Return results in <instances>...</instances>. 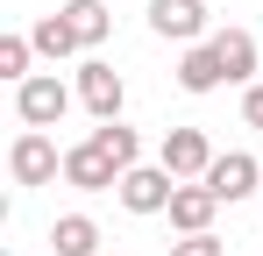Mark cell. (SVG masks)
<instances>
[{"label": "cell", "mask_w": 263, "mask_h": 256, "mask_svg": "<svg viewBox=\"0 0 263 256\" xmlns=\"http://www.w3.org/2000/svg\"><path fill=\"white\" fill-rule=\"evenodd\" d=\"M171 256H228V249H220V235L206 228V235H178V242H171Z\"/></svg>", "instance_id": "e0dca14e"}, {"label": "cell", "mask_w": 263, "mask_h": 256, "mask_svg": "<svg viewBox=\"0 0 263 256\" xmlns=\"http://www.w3.org/2000/svg\"><path fill=\"white\" fill-rule=\"evenodd\" d=\"M214 213H220L214 185H178V192H171V228H178V235H206Z\"/></svg>", "instance_id": "30bf717a"}, {"label": "cell", "mask_w": 263, "mask_h": 256, "mask_svg": "<svg viewBox=\"0 0 263 256\" xmlns=\"http://www.w3.org/2000/svg\"><path fill=\"white\" fill-rule=\"evenodd\" d=\"M157 164L171 171L178 185H199V178L214 171V142H206L199 128H164V150H157Z\"/></svg>", "instance_id": "277c9868"}, {"label": "cell", "mask_w": 263, "mask_h": 256, "mask_svg": "<svg viewBox=\"0 0 263 256\" xmlns=\"http://www.w3.org/2000/svg\"><path fill=\"white\" fill-rule=\"evenodd\" d=\"M92 142H100V150H107V157H114L121 171H135V157H142L135 128H121V121H100V128H92Z\"/></svg>", "instance_id": "9a60e30c"}, {"label": "cell", "mask_w": 263, "mask_h": 256, "mask_svg": "<svg viewBox=\"0 0 263 256\" xmlns=\"http://www.w3.org/2000/svg\"><path fill=\"white\" fill-rule=\"evenodd\" d=\"M178 85H185V93H220V85H228V64H220L214 36H206V43H185V57H178Z\"/></svg>", "instance_id": "9c48e42d"}, {"label": "cell", "mask_w": 263, "mask_h": 256, "mask_svg": "<svg viewBox=\"0 0 263 256\" xmlns=\"http://www.w3.org/2000/svg\"><path fill=\"white\" fill-rule=\"evenodd\" d=\"M50 256H100V221L92 213H57L50 221Z\"/></svg>", "instance_id": "8fae6325"}, {"label": "cell", "mask_w": 263, "mask_h": 256, "mask_svg": "<svg viewBox=\"0 0 263 256\" xmlns=\"http://www.w3.org/2000/svg\"><path fill=\"white\" fill-rule=\"evenodd\" d=\"M242 121L263 135V85H249V93H242Z\"/></svg>", "instance_id": "ac0fdd59"}, {"label": "cell", "mask_w": 263, "mask_h": 256, "mask_svg": "<svg viewBox=\"0 0 263 256\" xmlns=\"http://www.w3.org/2000/svg\"><path fill=\"white\" fill-rule=\"evenodd\" d=\"M149 29L164 43H206V0H149Z\"/></svg>", "instance_id": "52a82bcc"}, {"label": "cell", "mask_w": 263, "mask_h": 256, "mask_svg": "<svg viewBox=\"0 0 263 256\" xmlns=\"http://www.w3.org/2000/svg\"><path fill=\"white\" fill-rule=\"evenodd\" d=\"M14 114H22V128H57L64 114H71V85L57 79V71L22 79V85H14Z\"/></svg>", "instance_id": "7a4b0ae2"}, {"label": "cell", "mask_w": 263, "mask_h": 256, "mask_svg": "<svg viewBox=\"0 0 263 256\" xmlns=\"http://www.w3.org/2000/svg\"><path fill=\"white\" fill-rule=\"evenodd\" d=\"M171 192H178V178L164 164H135V171H121V185H114V199L128 213H171Z\"/></svg>", "instance_id": "5b68a950"}, {"label": "cell", "mask_w": 263, "mask_h": 256, "mask_svg": "<svg viewBox=\"0 0 263 256\" xmlns=\"http://www.w3.org/2000/svg\"><path fill=\"white\" fill-rule=\"evenodd\" d=\"M57 14H64V22H71V36L86 43V50H100V43H107V29H114V14H107V7H100V0H64V7H57Z\"/></svg>", "instance_id": "4fadbf2b"}, {"label": "cell", "mask_w": 263, "mask_h": 256, "mask_svg": "<svg viewBox=\"0 0 263 256\" xmlns=\"http://www.w3.org/2000/svg\"><path fill=\"white\" fill-rule=\"evenodd\" d=\"M214 50L228 64V85H256V36L249 29H214Z\"/></svg>", "instance_id": "7c38bea8"}, {"label": "cell", "mask_w": 263, "mask_h": 256, "mask_svg": "<svg viewBox=\"0 0 263 256\" xmlns=\"http://www.w3.org/2000/svg\"><path fill=\"white\" fill-rule=\"evenodd\" d=\"M29 43H36V57H50V64H57V57H71V50H86V43L71 36V22H64V14H36Z\"/></svg>", "instance_id": "5bb4252c"}, {"label": "cell", "mask_w": 263, "mask_h": 256, "mask_svg": "<svg viewBox=\"0 0 263 256\" xmlns=\"http://www.w3.org/2000/svg\"><path fill=\"white\" fill-rule=\"evenodd\" d=\"M256 178H263V157H249V150H228V157H214V171H206L199 185H214V199H220V207H235V199H249V192H256Z\"/></svg>", "instance_id": "ba28073f"}, {"label": "cell", "mask_w": 263, "mask_h": 256, "mask_svg": "<svg viewBox=\"0 0 263 256\" xmlns=\"http://www.w3.org/2000/svg\"><path fill=\"white\" fill-rule=\"evenodd\" d=\"M64 185H79V192H114V185H121V164L86 135V142L64 150Z\"/></svg>", "instance_id": "8992f818"}, {"label": "cell", "mask_w": 263, "mask_h": 256, "mask_svg": "<svg viewBox=\"0 0 263 256\" xmlns=\"http://www.w3.org/2000/svg\"><path fill=\"white\" fill-rule=\"evenodd\" d=\"M79 100H86V114H92V121H121L128 85H121V71H114L107 57H86V64H79Z\"/></svg>", "instance_id": "3957f363"}, {"label": "cell", "mask_w": 263, "mask_h": 256, "mask_svg": "<svg viewBox=\"0 0 263 256\" xmlns=\"http://www.w3.org/2000/svg\"><path fill=\"white\" fill-rule=\"evenodd\" d=\"M7 171H14V185H57L64 178V150L50 142V128H22L14 150H7Z\"/></svg>", "instance_id": "6da1fadb"}, {"label": "cell", "mask_w": 263, "mask_h": 256, "mask_svg": "<svg viewBox=\"0 0 263 256\" xmlns=\"http://www.w3.org/2000/svg\"><path fill=\"white\" fill-rule=\"evenodd\" d=\"M29 57H36V43L29 36H0V79H36V71H29Z\"/></svg>", "instance_id": "2e32d148"}]
</instances>
